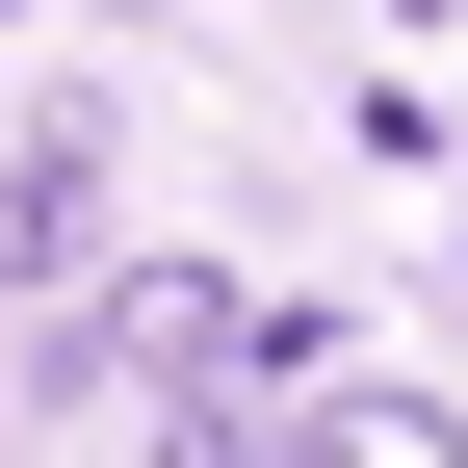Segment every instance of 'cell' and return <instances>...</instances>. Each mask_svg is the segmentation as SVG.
Returning a JSON list of instances; mask_svg holds the SVG:
<instances>
[{"instance_id":"cell-2","label":"cell","mask_w":468,"mask_h":468,"mask_svg":"<svg viewBox=\"0 0 468 468\" xmlns=\"http://www.w3.org/2000/svg\"><path fill=\"white\" fill-rule=\"evenodd\" d=\"M79 208H104V156H79V131L0 156V261H27V286H79Z\"/></svg>"},{"instance_id":"cell-3","label":"cell","mask_w":468,"mask_h":468,"mask_svg":"<svg viewBox=\"0 0 468 468\" xmlns=\"http://www.w3.org/2000/svg\"><path fill=\"white\" fill-rule=\"evenodd\" d=\"M313 468H468L442 390H313Z\"/></svg>"},{"instance_id":"cell-1","label":"cell","mask_w":468,"mask_h":468,"mask_svg":"<svg viewBox=\"0 0 468 468\" xmlns=\"http://www.w3.org/2000/svg\"><path fill=\"white\" fill-rule=\"evenodd\" d=\"M79 390H156V417H313L338 338L286 313V286H104V313H79Z\"/></svg>"}]
</instances>
